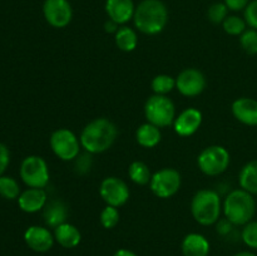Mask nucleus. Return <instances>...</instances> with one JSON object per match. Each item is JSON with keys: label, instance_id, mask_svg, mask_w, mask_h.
Listing matches in <instances>:
<instances>
[{"label": "nucleus", "instance_id": "nucleus-32", "mask_svg": "<svg viewBox=\"0 0 257 256\" xmlns=\"http://www.w3.org/2000/svg\"><path fill=\"white\" fill-rule=\"evenodd\" d=\"M92 155L88 152H85L84 155H79L74 160V168L78 175H87L92 168Z\"/></svg>", "mask_w": 257, "mask_h": 256}, {"label": "nucleus", "instance_id": "nucleus-37", "mask_svg": "<svg viewBox=\"0 0 257 256\" xmlns=\"http://www.w3.org/2000/svg\"><path fill=\"white\" fill-rule=\"evenodd\" d=\"M119 27H120L119 24H117V23L113 22V20H110V19L105 20V23H104V30H105V33H108V34H115V33H117V30L119 29Z\"/></svg>", "mask_w": 257, "mask_h": 256}, {"label": "nucleus", "instance_id": "nucleus-35", "mask_svg": "<svg viewBox=\"0 0 257 256\" xmlns=\"http://www.w3.org/2000/svg\"><path fill=\"white\" fill-rule=\"evenodd\" d=\"M10 163V152L9 148L5 145L0 143V176L4 175L8 166Z\"/></svg>", "mask_w": 257, "mask_h": 256}, {"label": "nucleus", "instance_id": "nucleus-12", "mask_svg": "<svg viewBox=\"0 0 257 256\" xmlns=\"http://www.w3.org/2000/svg\"><path fill=\"white\" fill-rule=\"evenodd\" d=\"M43 15L50 27L55 29L67 28L73 20V8L69 0H44Z\"/></svg>", "mask_w": 257, "mask_h": 256}, {"label": "nucleus", "instance_id": "nucleus-5", "mask_svg": "<svg viewBox=\"0 0 257 256\" xmlns=\"http://www.w3.org/2000/svg\"><path fill=\"white\" fill-rule=\"evenodd\" d=\"M145 117L158 128L170 127L176 119L175 103L167 95H151L145 103Z\"/></svg>", "mask_w": 257, "mask_h": 256}, {"label": "nucleus", "instance_id": "nucleus-11", "mask_svg": "<svg viewBox=\"0 0 257 256\" xmlns=\"http://www.w3.org/2000/svg\"><path fill=\"white\" fill-rule=\"evenodd\" d=\"M206 87H207V79L197 68H186L176 77V89L183 97H198L202 94Z\"/></svg>", "mask_w": 257, "mask_h": 256}, {"label": "nucleus", "instance_id": "nucleus-28", "mask_svg": "<svg viewBox=\"0 0 257 256\" xmlns=\"http://www.w3.org/2000/svg\"><path fill=\"white\" fill-rule=\"evenodd\" d=\"M120 215L119 210L117 207H113V206L107 205L102 211H100L99 215V222L107 230H112L115 226L119 223Z\"/></svg>", "mask_w": 257, "mask_h": 256}, {"label": "nucleus", "instance_id": "nucleus-6", "mask_svg": "<svg viewBox=\"0 0 257 256\" xmlns=\"http://www.w3.org/2000/svg\"><path fill=\"white\" fill-rule=\"evenodd\" d=\"M231 163V156L227 148L220 145H212L203 148L197 157V166L201 172L210 177L222 175Z\"/></svg>", "mask_w": 257, "mask_h": 256}, {"label": "nucleus", "instance_id": "nucleus-38", "mask_svg": "<svg viewBox=\"0 0 257 256\" xmlns=\"http://www.w3.org/2000/svg\"><path fill=\"white\" fill-rule=\"evenodd\" d=\"M113 256H138V255L136 252H133V251L128 250V248H119V250H117L114 253H113Z\"/></svg>", "mask_w": 257, "mask_h": 256}, {"label": "nucleus", "instance_id": "nucleus-10", "mask_svg": "<svg viewBox=\"0 0 257 256\" xmlns=\"http://www.w3.org/2000/svg\"><path fill=\"white\" fill-rule=\"evenodd\" d=\"M99 195L107 205L119 208L130 200L131 191L127 183L119 177L108 176L99 185Z\"/></svg>", "mask_w": 257, "mask_h": 256}, {"label": "nucleus", "instance_id": "nucleus-8", "mask_svg": "<svg viewBox=\"0 0 257 256\" xmlns=\"http://www.w3.org/2000/svg\"><path fill=\"white\" fill-rule=\"evenodd\" d=\"M23 182L32 188H45L49 183V167L40 156H28L23 160L19 170Z\"/></svg>", "mask_w": 257, "mask_h": 256}, {"label": "nucleus", "instance_id": "nucleus-31", "mask_svg": "<svg viewBox=\"0 0 257 256\" xmlns=\"http://www.w3.org/2000/svg\"><path fill=\"white\" fill-rule=\"evenodd\" d=\"M240 237L247 247L257 250V220L250 221L245 226H242Z\"/></svg>", "mask_w": 257, "mask_h": 256}, {"label": "nucleus", "instance_id": "nucleus-39", "mask_svg": "<svg viewBox=\"0 0 257 256\" xmlns=\"http://www.w3.org/2000/svg\"><path fill=\"white\" fill-rule=\"evenodd\" d=\"M233 256H256V255L253 252H251V251H240V252L235 253Z\"/></svg>", "mask_w": 257, "mask_h": 256}, {"label": "nucleus", "instance_id": "nucleus-14", "mask_svg": "<svg viewBox=\"0 0 257 256\" xmlns=\"http://www.w3.org/2000/svg\"><path fill=\"white\" fill-rule=\"evenodd\" d=\"M24 241L28 247L35 252H48L55 242L54 233L44 226H29L24 232Z\"/></svg>", "mask_w": 257, "mask_h": 256}, {"label": "nucleus", "instance_id": "nucleus-9", "mask_svg": "<svg viewBox=\"0 0 257 256\" xmlns=\"http://www.w3.org/2000/svg\"><path fill=\"white\" fill-rule=\"evenodd\" d=\"M182 185V176L176 168L165 167L156 171L152 175L150 188L158 198H171L180 191Z\"/></svg>", "mask_w": 257, "mask_h": 256}, {"label": "nucleus", "instance_id": "nucleus-21", "mask_svg": "<svg viewBox=\"0 0 257 256\" xmlns=\"http://www.w3.org/2000/svg\"><path fill=\"white\" fill-rule=\"evenodd\" d=\"M161 140H162L161 128L150 122L141 124L136 131V141L143 148H155L161 142Z\"/></svg>", "mask_w": 257, "mask_h": 256}, {"label": "nucleus", "instance_id": "nucleus-27", "mask_svg": "<svg viewBox=\"0 0 257 256\" xmlns=\"http://www.w3.org/2000/svg\"><path fill=\"white\" fill-rule=\"evenodd\" d=\"M20 186L9 176H0V196L5 200H15L20 196Z\"/></svg>", "mask_w": 257, "mask_h": 256}, {"label": "nucleus", "instance_id": "nucleus-2", "mask_svg": "<svg viewBox=\"0 0 257 256\" xmlns=\"http://www.w3.org/2000/svg\"><path fill=\"white\" fill-rule=\"evenodd\" d=\"M167 5L162 0H142L136 5L133 24L145 35H157L165 30L168 23Z\"/></svg>", "mask_w": 257, "mask_h": 256}, {"label": "nucleus", "instance_id": "nucleus-15", "mask_svg": "<svg viewBox=\"0 0 257 256\" xmlns=\"http://www.w3.org/2000/svg\"><path fill=\"white\" fill-rule=\"evenodd\" d=\"M232 115L242 124L248 127L257 125V99L250 97H240L231 104Z\"/></svg>", "mask_w": 257, "mask_h": 256}, {"label": "nucleus", "instance_id": "nucleus-25", "mask_svg": "<svg viewBox=\"0 0 257 256\" xmlns=\"http://www.w3.org/2000/svg\"><path fill=\"white\" fill-rule=\"evenodd\" d=\"M151 88L155 94L167 95L176 88V78L168 74H158L151 82Z\"/></svg>", "mask_w": 257, "mask_h": 256}, {"label": "nucleus", "instance_id": "nucleus-30", "mask_svg": "<svg viewBox=\"0 0 257 256\" xmlns=\"http://www.w3.org/2000/svg\"><path fill=\"white\" fill-rule=\"evenodd\" d=\"M228 8L223 2H216L211 4L207 9V18L212 24H222L223 20L228 17Z\"/></svg>", "mask_w": 257, "mask_h": 256}, {"label": "nucleus", "instance_id": "nucleus-26", "mask_svg": "<svg viewBox=\"0 0 257 256\" xmlns=\"http://www.w3.org/2000/svg\"><path fill=\"white\" fill-rule=\"evenodd\" d=\"M221 25L226 34L232 35V37H240L247 29L246 20L238 15H228Z\"/></svg>", "mask_w": 257, "mask_h": 256}, {"label": "nucleus", "instance_id": "nucleus-20", "mask_svg": "<svg viewBox=\"0 0 257 256\" xmlns=\"http://www.w3.org/2000/svg\"><path fill=\"white\" fill-rule=\"evenodd\" d=\"M55 242L64 248H74L82 241V233L79 228L69 222H64L54 228Z\"/></svg>", "mask_w": 257, "mask_h": 256}, {"label": "nucleus", "instance_id": "nucleus-29", "mask_svg": "<svg viewBox=\"0 0 257 256\" xmlns=\"http://www.w3.org/2000/svg\"><path fill=\"white\" fill-rule=\"evenodd\" d=\"M240 45L248 55H257V30L248 28L240 35Z\"/></svg>", "mask_w": 257, "mask_h": 256}, {"label": "nucleus", "instance_id": "nucleus-13", "mask_svg": "<svg viewBox=\"0 0 257 256\" xmlns=\"http://www.w3.org/2000/svg\"><path fill=\"white\" fill-rule=\"evenodd\" d=\"M203 115L200 109L195 107H188L183 109L173 122V130L180 137H191L195 135L202 124Z\"/></svg>", "mask_w": 257, "mask_h": 256}, {"label": "nucleus", "instance_id": "nucleus-23", "mask_svg": "<svg viewBox=\"0 0 257 256\" xmlns=\"http://www.w3.org/2000/svg\"><path fill=\"white\" fill-rule=\"evenodd\" d=\"M114 42L118 49L125 53H131L137 48L138 35L133 28L128 27V25H120L119 29L114 34Z\"/></svg>", "mask_w": 257, "mask_h": 256}, {"label": "nucleus", "instance_id": "nucleus-36", "mask_svg": "<svg viewBox=\"0 0 257 256\" xmlns=\"http://www.w3.org/2000/svg\"><path fill=\"white\" fill-rule=\"evenodd\" d=\"M251 0H223L230 12H242Z\"/></svg>", "mask_w": 257, "mask_h": 256}, {"label": "nucleus", "instance_id": "nucleus-17", "mask_svg": "<svg viewBox=\"0 0 257 256\" xmlns=\"http://www.w3.org/2000/svg\"><path fill=\"white\" fill-rule=\"evenodd\" d=\"M48 202V195L44 188L29 187L18 197V205L27 213H35L42 211Z\"/></svg>", "mask_w": 257, "mask_h": 256}, {"label": "nucleus", "instance_id": "nucleus-24", "mask_svg": "<svg viewBox=\"0 0 257 256\" xmlns=\"http://www.w3.org/2000/svg\"><path fill=\"white\" fill-rule=\"evenodd\" d=\"M153 173L151 172L147 163L142 161H133L128 167V177L133 183L138 186L150 185Z\"/></svg>", "mask_w": 257, "mask_h": 256}, {"label": "nucleus", "instance_id": "nucleus-33", "mask_svg": "<svg viewBox=\"0 0 257 256\" xmlns=\"http://www.w3.org/2000/svg\"><path fill=\"white\" fill-rule=\"evenodd\" d=\"M243 19L247 27L257 30V0H251L246 9L243 10Z\"/></svg>", "mask_w": 257, "mask_h": 256}, {"label": "nucleus", "instance_id": "nucleus-7", "mask_svg": "<svg viewBox=\"0 0 257 256\" xmlns=\"http://www.w3.org/2000/svg\"><path fill=\"white\" fill-rule=\"evenodd\" d=\"M49 146L53 153L64 162L74 161L80 155L79 138L69 128H58L50 135Z\"/></svg>", "mask_w": 257, "mask_h": 256}, {"label": "nucleus", "instance_id": "nucleus-18", "mask_svg": "<svg viewBox=\"0 0 257 256\" xmlns=\"http://www.w3.org/2000/svg\"><path fill=\"white\" fill-rule=\"evenodd\" d=\"M69 210L64 201L55 198V200L48 201L45 207L43 208V220H44L47 227L55 228L62 223L67 222Z\"/></svg>", "mask_w": 257, "mask_h": 256}, {"label": "nucleus", "instance_id": "nucleus-19", "mask_svg": "<svg viewBox=\"0 0 257 256\" xmlns=\"http://www.w3.org/2000/svg\"><path fill=\"white\" fill-rule=\"evenodd\" d=\"M181 251L183 256H208L211 251L210 241L202 233H187L181 242Z\"/></svg>", "mask_w": 257, "mask_h": 256}, {"label": "nucleus", "instance_id": "nucleus-1", "mask_svg": "<svg viewBox=\"0 0 257 256\" xmlns=\"http://www.w3.org/2000/svg\"><path fill=\"white\" fill-rule=\"evenodd\" d=\"M118 128L105 117L94 118L84 125L79 136L80 145L85 152L98 155L109 150L115 142Z\"/></svg>", "mask_w": 257, "mask_h": 256}, {"label": "nucleus", "instance_id": "nucleus-16", "mask_svg": "<svg viewBox=\"0 0 257 256\" xmlns=\"http://www.w3.org/2000/svg\"><path fill=\"white\" fill-rule=\"evenodd\" d=\"M104 10L108 19L119 25H125L133 20L136 4L133 0H105Z\"/></svg>", "mask_w": 257, "mask_h": 256}, {"label": "nucleus", "instance_id": "nucleus-34", "mask_svg": "<svg viewBox=\"0 0 257 256\" xmlns=\"http://www.w3.org/2000/svg\"><path fill=\"white\" fill-rule=\"evenodd\" d=\"M233 230H235V225H232L226 217L220 218V220L216 222V231H217L218 235L222 236V237L230 236L231 233L233 232Z\"/></svg>", "mask_w": 257, "mask_h": 256}, {"label": "nucleus", "instance_id": "nucleus-3", "mask_svg": "<svg viewBox=\"0 0 257 256\" xmlns=\"http://www.w3.org/2000/svg\"><path fill=\"white\" fill-rule=\"evenodd\" d=\"M222 212L232 225L245 226L255 217L256 201L253 195L242 188L230 191L222 202Z\"/></svg>", "mask_w": 257, "mask_h": 256}, {"label": "nucleus", "instance_id": "nucleus-4", "mask_svg": "<svg viewBox=\"0 0 257 256\" xmlns=\"http://www.w3.org/2000/svg\"><path fill=\"white\" fill-rule=\"evenodd\" d=\"M192 217L202 226L215 225L221 218L222 201L217 191L202 188L193 195L190 206Z\"/></svg>", "mask_w": 257, "mask_h": 256}, {"label": "nucleus", "instance_id": "nucleus-22", "mask_svg": "<svg viewBox=\"0 0 257 256\" xmlns=\"http://www.w3.org/2000/svg\"><path fill=\"white\" fill-rule=\"evenodd\" d=\"M240 188L251 195H257V160H252L242 166L238 173Z\"/></svg>", "mask_w": 257, "mask_h": 256}]
</instances>
